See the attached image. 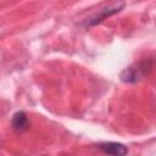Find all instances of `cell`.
I'll return each instance as SVG.
<instances>
[{"label":"cell","instance_id":"6da1fadb","mask_svg":"<svg viewBox=\"0 0 156 156\" xmlns=\"http://www.w3.org/2000/svg\"><path fill=\"white\" fill-rule=\"evenodd\" d=\"M151 68H152V61L144 60V61H140L135 65H132V66L124 68L121 72L119 78L124 83H135V82L140 80L145 74H147V72Z\"/></svg>","mask_w":156,"mask_h":156},{"label":"cell","instance_id":"7a4b0ae2","mask_svg":"<svg viewBox=\"0 0 156 156\" xmlns=\"http://www.w3.org/2000/svg\"><path fill=\"white\" fill-rule=\"evenodd\" d=\"M124 5H126V4H124L123 0L113 1V2H111L108 6H105L104 9L99 10L94 16H91V17L87 21L85 24H87V26H95V24L100 23L101 21H104L105 18H107V17H110V16H112V15L119 12V11L124 7Z\"/></svg>","mask_w":156,"mask_h":156},{"label":"cell","instance_id":"3957f363","mask_svg":"<svg viewBox=\"0 0 156 156\" xmlns=\"http://www.w3.org/2000/svg\"><path fill=\"white\" fill-rule=\"evenodd\" d=\"M96 146L104 154H107V155H118V156H122V155L128 154V149L123 144H121V143H113V141L100 143Z\"/></svg>","mask_w":156,"mask_h":156},{"label":"cell","instance_id":"277c9868","mask_svg":"<svg viewBox=\"0 0 156 156\" xmlns=\"http://www.w3.org/2000/svg\"><path fill=\"white\" fill-rule=\"evenodd\" d=\"M12 127L18 132H23V130L28 129L29 121H28V117H27L26 112L18 111V112H16L13 115V117H12Z\"/></svg>","mask_w":156,"mask_h":156}]
</instances>
